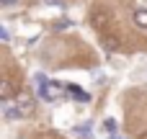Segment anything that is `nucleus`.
<instances>
[{"mask_svg": "<svg viewBox=\"0 0 147 139\" xmlns=\"http://www.w3.org/2000/svg\"><path fill=\"white\" fill-rule=\"evenodd\" d=\"M36 93H39L44 101H57L59 95L67 93V85L54 83V80H47L44 75H36Z\"/></svg>", "mask_w": 147, "mask_h": 139, "instance_id": "f257e3e1", "label": "nucleus"}, {"mask_svg": "<svg viewBox=\"0 0 147 139\" xmlns=\"http://www.w3.org/2000/svg\"><path fill=\"white\" fill-rule=\"evenodd\" d=\"M34 98L28 93H16V106H5V116L8 119H23L34 113Z\"/></svg>", "mask_w": 147, "mask_h": 139, "instance_id": "f03ea898", "label": "nucleus"}, {"mask_svg": "<svg viewBox=\"0 0 147 139\" xmlns=\"http://www.w3.org/2000/svg\"><path fill=\"white\" fill-rule=\"evenodd\" d=\"M90 23H93L101 34H109L106 28H109V23H111V13L103 10V8H93V10H90Z\"/></svg>", "mask_w": 147, "mask_h": 139, "instance_id": "7ed1b4c3", "label": "nucleus"}, {"mask_svg": "<svg viewBox=\"0 0 147 139\" xmlns=\"http://www.w3.org/2000/svg\"><path fill=\"white\" fill-rule=\"evenodd\" d=\"M101 44H103V49H106V52H116L121 41H119V36H116V34H101Z\"/></svg>", "mask_w": 147, "mask_h": 139, "instance_id": "20e7f679", "label": "nucleus"}, {"mask_svg": "<svg viewBox=\"0 0 147 139\" xmlns=\"http://www.w3.org/2000/svg\"><path fill=\"white\" fill-rule=\"evenodd\" d=\"M132 18H134V26H137V28H145L147 31V8H137V10L132 13Z\"/></svg>", "mask_w": 147, "mask_h": 139, "instance_id": "39448f33", "label": "nucleus"}, {"mask_svg": "<svg viewBox=\"0 0 147 139\" xmlns=\"http://www.w3.org/2000/svg\"><path fill=\"white\" fill-rule=\"evenodd\" d=\"M0 98H3L5 103L13 98V83H10L8 77H3V83H0Z\"/></svg>", "mask_w": 147, "mask_h": 139, "instance_id": "423d86ee", "label": "nucleus"}, {"mask_svg": "<svg viewBox=\"0 0 147 139\" xmlns=\"http://www.w3.org/2000/svg\"><path fill=\"white\" fill-rule=\"evenodd\" d=\"M67 93H70L72 98H78V101H83V103H88V101H90V95H88L85 90H80V88H75V85H67Z\"/></svg>", "mask_w": 147, "mask_h": 139, "instance_id": "0eeeda50", "label": "nucleus"}, {"mask_svg": "<svg viewBox=\"0 0 147 139\" xmlns=\"http://www.w3.org/2000/svg\"><path fill=\"white\" fill-rule=\"evenodd\" d=\"M103 129H106L109 134H116V132H119V124H116V119H106V121H103Z\"/></svg>", "mask_w": 147, "mask_h": 139, "instance_id": "6e6552de", "label": "nucleus"}, {"mask_svg": "<svg viewBox=\"0 0 147 139\" xmlns=\"http://www.w3.org/2000/svg\"><path fill=\"white\" fill-rule=\"evenodd\" d=\"M72 26V21H67V18H59L57 23H54V31H65V28H70Z\"/></svg>", "mask_w": 147, "mask_h": 139, "instance_id": "1a4fd4ad", "label": "nucleus"}, {"mask_svg": "<svg viewBox=\"0 0 147 139\" xmlns=\"http://www.w3.org/2000/svg\"><path fill=\"white\" fill-rule=\"evenodd\" d=\"M75 132H78V134H83V137H90V126H88V124H85V126H78Z\"/></svg>", "mask_w": 147, "mask_h": 139, "instance_id": "9d476101", "label": "nucleus"}, {"mask_svg": "<svg viewBox=\"0 0 147 139\" xmlns=\"http://www.w3.org/2000/svg\"><path fill=\"white\" fill-rule=\"evenodd\" d=\"M0 3H3V5H13L16 0H0Z\"/></svg>", "mask_w": 147, "mask_h": 139, "instance_id": "9b49d317", "label": "nucleus"}, {"mask_svg": "<svg viewBox=\"0 0 147 139\" xmlns=\"http://www.w3.org/2000/svg\"><path fill=\"white\" fill-rule=\"evenodd\" d=\"M140 139H147V132H142V134H140Z\"/></svg>", "mask_w": 147, "mask_h": 139, "instance_id": "f8f14e48", "label": "nucleus"}, {"mask_svg": "<svg viewBox=\"0 0 147 139\" xmlns=\"http://www.w3.org/2000/svg\"><path fill=\"white\" fill-rule=\"evenodd\" d=\"M111 139H121V137H111Z\"/></svg>", "mask_w": 147, "mask_h": 139, "instance_id": "ddd939ff", "label": "nucleus"}]
</instances>
